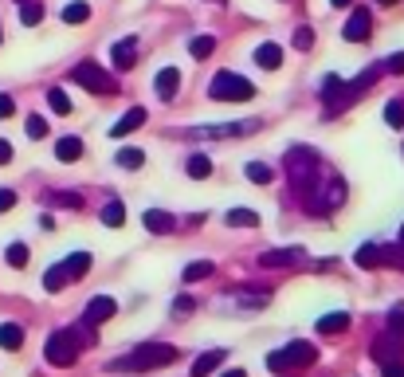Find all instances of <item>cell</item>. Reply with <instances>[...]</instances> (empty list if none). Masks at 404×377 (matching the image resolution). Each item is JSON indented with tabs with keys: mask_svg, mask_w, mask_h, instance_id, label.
I'll return each mask as SVG.
<instances>
[{
	"mask_svg": "<svg viewBox=\"0 0 404 377\" xmlns=\"http://www.w3.org/2000/svg\"><path fill=\"white\" fill-rule=\"evenodd\" d=\"M55 158H60L63 165H75V161L83 158V138H60L55 142Z\"/></svg>",
	"mask_w": 404,
	"mask_h": 377,
	"instance_id": "obj_16",
	"label": "cell"
},
{
	"mask_svg": "<svg viewBox=\"0 0 404 377\" xmlns=\"http://www.w3.org/2000/svg\"><path fill=\"white\" fill-rule=\"evenodd\" d=\"M256 63L263 71H279V67H283V48H279V43H259V48H256Z\"/></svg>",
	"mask_w": 404,
	"mask_h": 377,
	"instance_id": "obj_14",
	"label": "cell"
},
{
	"mask_svg": "<svg viewBox=\"0 0 404 377\" xmlns=\"http://www.w3.org/2000/svg\"><path fill=\"white\" fill-rule=\"evenodd\" d=\"M8 161H12V146L0 138V165H8Z\"/></svg>",
	"mask_w": 404,
	"mask_h": 377,
	"instance_id": "obj_45",
	"label": "cell"
},
{
	"mask_svg": "<svg viewBox=\"0 0 404 377\" xmlns=\"http://www.w3.org/2000/svg\"><path fill=\"white\" fill-rule=\"evenodd\" d=\"M177 362V346L169 342H149V346H138L130 357H118L110 369H161Z\"/></svg>",
	"mask_w": 404,
	"mask_h": 377,
	"instance_id": "obj_1",
	"label": "cell"
},
{
	"mask_svg": "<svg viewBox=\"0 0 404 377\" xmlns=\"http://www.w3.org/2000/svg\"><path fill=\"white\" fill-rule=\"evenodd\" d=\"M185 173L193 181H204L208 173H212V158H204V153H193V158L185 161Z\"/></svg>",
	"mask_w": 404,
	"mask_h": 377,
	"instance_id": "obj_22",
	"label": "cell"
},
{
	"mask_svg": "<svg viewBox=\"0 0 404 377\" xmlns=\"http://www.w3.org/2000/svg\"><path fill=\"white\" fill-rule=\"evenodd\" d=\"M377 4H396V0H377Z\"/></svg>",
	"mask_w": 404,
	"mask_h": 377,
	"instance_id": "obj_48",
	"label": "cell"
},
{
	"mask_svg": "<svg viewBox=\"0 0 404 377\" xmlns=\"http://www.w3.org/2000/svg\"><path fill=\"white\" fill-rule=\"evenodd\" d=\"M71 83L87 87L90 95H114V87H118V79H114V75H106L99 63H90V60L79 63V67H71Z\"/></svg>",
	"mask_w": 404,
	"mask_h": 377,
	"instance_id": "obj_6",
	"label": "cell"
},
{
	"mask_svg": "<svg viewBox=\"0 0 404 377\" xmlns=\"http://www.w3.org/2000/svg\"><path fill=\"white\" fill-rule=\"evenodd\" d=\"M12 114H16V102L8 95H0V118H12Z\"/></svg>",
	"mask_w": 404,
	"mask_h": 377,
	"instance_id": "obj_43",
	"label": "cell"
},
{
	"mask_svg": "<svg viewBox=\"0 0 404 377\" xmlns=\"http://www.w3.org/2000/svg\"><path fill=\"white\" fill-rule=\"evenodd\" d=\"M314 362H318V350L310 342H291V346L267 354V369H275V373H295V369H306Z\"/></svg>",
	"mask_w": 404,
	"mask_h": 377,
	"instance_id": "obj_2",
	"label": "cell"
},
{
	"mask_svg": "<svg viewBox=\"0 0 404 377\" xmlns=\"http://www.w3.org/2000/svg\"><path fill=\"white\" fill-rule=\"evenodd\" d=\"M12 205H16V193H12V188H0V212H8Z\"/></svg>",
	"mask_w": 404,
	"mask_h": 377,
	"instance_id": "obj_42",
	"label": "cell"
},
{
	"mask_svg": "<svg viewBox=\"0 0 404 377\" xmlns=\"http://www.w3.org/2000/svg\"><path fill=\"white\" fill-rule=\"evenodd\" d=\"M71 279H67V271H63V263H55V268H48V275H43V287L48 291H60V287H67Z\"/></svg>",
	"mask_w": 404,
	"mask_h": 377,
	"instance_id": "obj_29",
	"label": "cell"
},
{
	"mask_svg": "<svg viewBox=\"0 0 404 377\" xmlns=\"http://www.w3.org/2000/svg\"><path fill=\"white\" fill-rule=\"evenodd\" d=\"M43 357L60 369L75 366V362H79V338L71 334V330H55V334L48 338V346H43Z\"/></svg>",
	"mask_w": 404,
	"mask_h": 377,
	"instance_id": "obj_5",
	"label": "cell"
},
{
	"mask_svg": "<svg viewBox=\"0 0 404 377\" xmlns=\"http://www.w3.org/2000/svg\"><path fill=\"white\" fill-rule=\"evenodd\" d=\"M208 275H212V263H208V259H197V263L185 268V283H197V279H208Z\"/></svg>",
	"mask_w": 404,
	"mask_h": 377,
	"instance_id": "obj_30",
	"label": "cell"
},
{
	"mask_svg": "<svg viewBox=\"0 0 404 377\" xmlns=\"http://www.w3.org/2000/svg\"><path fill=\"white\" fill-rule=\"evenodd\" d=\"M20 20L28 24V28H36V24L43 20V4H36V0H24V4H20Z\"/></svg>",
	"mask_w": 404,
	"mask_h": 377,
	"instance_id": "obj_28",
	"label": "cell"
},
{
	"mask_svg": "<svg viewBox=\"0 0 404 377\" xmlns=\"http://www.w3.org/2000/svg\"><path fill=\"white\" fill-rule=\"evenodd\" d=\"M384 71H393V75H404V51H400V55H389V60H384Z\"/></svg>",
	"mask_w": 404,
	"mask_h": 377,
	"instance_id": "obj_40",
	"label": "cell"
},
{
	"mask_svg": "<svg viewBox=\"0 0 404 377\" xmlns=\"http://www.w3.org/2000/svg\"><path fill=\"white\" fill-rule=\"evenodd\" d=\"M193 307H197V303H193V299H188V295H181L177 303H173V315L181 318V315H188V310H193Z\"/></svg>",
	"mask_w": 404,
	"mask_h": 377,
	"instance_id": "obj_41",
	"label": "cell"
},
{
	"mask_svg": "<svg viewBox=\"0 0 404 377\" xmlns=\"http://www.w3.org/2000/svg\"><path fill=\"white\" fill-rule=\"evenodd\" d=\"M286 173L295 181V188H302L306 197L314 193V173H318V153L314 149H291L286 153Z\"/></svg>",
	"mask_w": 404,
	"mask_h": 377,
	"instance_id": "obj_4",
	"label": "cell"
},
{
	"mask_svg": "<svg viewBox=\"0 0 404 377\" xmlns=\"http://www.w3.org/2000/svg\"><path fill=\"white\" fill-rule=\"evenodd\" d=\"M118 315V303L110 295H99V299H90L87 303V310H83V322H90V327H102L106 318H114Z\"/></svg>",
	"mask_w": 404,
	"mask_h": 377,
	"instance_id": "obj_8",
	"label": "cell"
},
{
	"mask_svg": "<svg viewBox=\"0 0 404 377\" xmlns=\"http://www.w3.org/2000/svg\"><path fill=\"white\" fill-rule=\"evenodd\" d=\"M389 334H393L396 342L404 346V307H396L393 315H389Z\"/></svg>",
	"mask_w": 404,
	"mask_h": 377,
	"instance_id": "obj_36",
	"label": "cell"
},
{
	"mask_svg": "<svg viewBox=\"0 0 404 377\" xmlns=\"http://www.w3.org/2000/svg\"><path fill=\"white\" fill-rule=\"evenodd\" d=\"M48 107L55 110V114H71V99L63 95L60 87H51V90H48Z\"/></svg>",
	"mask_w": 404,
	"mask_h": 377,
	"instance_id": "obj_31",
	"label": "cell"
},
{
	"mask_svg": "<svg viewBox=\"0 0 404 377\" xmlns=\"http://www.w3.org/2000/svg\"><path fill=\"white\" fill-rule=\"evenodd\" d=\"M354 259H357V268H381V248L377 244H361Z\"/></svg>",
	"mask_w": 404,
	"mask_h": 377,
	"instance_id": "obj_25",
	"label": "cell"
},
{
	"mask_svg": "<svg viewBox=\"0 0 404 377\" xmlns=\"http://www.w3.org/2000/svg\"><path fill=\"white\" fill-rule=\"evenodd\" d=\"M20 346H24V327H16V322H0V350L16 354Z\"/></svg>",
	"mask_w": 404,
	"mask_h": 377,
	"instance_id": "obj_17",
	"label": "cell"
},
{
	"mask_svg": "<svg viewBox=\"0 0 404 377\" xmlns=\"http://www.w3.org/2000/svg\"><path fill=\"white\" fill-rule=\"evenodd\" d=\"M102 224H106V228H122V224H126V205H122V200H110L106 209H102Z\"/></svg>",
	"mask_w": 404,
	"mask_h": 377,
	"instance_id": "obj_23",
	"label": "cell"
},
{
	"mask_svg": "<svg viewBox=\"0 0 404 377\" xmlns=\"http://www.w3.org/2000/svg\"><path fill=\"white\" fill-rule=\"evenodd\" d=\"M60 16H63V24H87L90 20V4L87 0H71Z\"/></svg>",
	"mask_w": 404,
	"mask_h": 377,
	"instance_id": "obj_21",
	"label": "cell"
},
{
	"mask_svg": "<svg viewBox=\"0 0 404 377\" xmlns=\"http://www.w3.org/2000/svg\"><path fill=\"white\" fill-rule=\"evenodd\" d=\"M224 350H208V354H200L197 362H193V377H208V373H216L220 366H224Z\"/></svg>",
	"mask_w": 404,
	"mask_h": 377,
	"instance_id": "obj_13",
	"label": "cell"
},
{
	"mask_svg": "<svg viewBox=\"0 0 404 377\" xmlns=\"http://www.w3.org/2000/svg\"><path fill=\"white\" fill-rule=\"evenodd\" d=\"M295 48H298V51H310V48H314V32L306 28V24L295 32Z\"/></svg>",
	"mask_w": 404,
	"mask_h": 377,
	"instance_id": "obj_38",
	"label": "cell"
},
{
	"mask_svg": "<svg viewBox=\"0 0 404 377\" xmlns=\"http://www.w3.org/2000/svg\"><path fill=\"white\" fill-rule=\"evenodd\" d=\"M342 330H349V315H345V310H334V315L318 318V334H342Z\"/></svg>",
	"mask_w": 404,
	"mask_h": 377,
	"instance_id": "obj_19",
	"label": "cell"
},
{
	"mask_svg": "<svg viewBox=\"0 0 404 377\" xmlns=\"http://www.w3.org/2000/svg\"><path fill=\"white\" fill-rule=\"evenodd\" d=\"M208 95L220 102H247V99H256V87H251V79H244L236 71H220L212 79V87H208Z\"/></svg>",
	"mask_w": 404,
	"mask_h": 377,
	"instance_id": "obj_3",
	"label": "cell"
},
{
	"mask_svg": "<svg viewBox=\"0 0 404 377\" xmlns=\"http://www.w3.org/2000/svg\"><path fill=\"white\" fill-rule=\"evenodd\" d=\"M384 377H404V366L400 362H384Z\"/></svg>",
	"mask_w": 404,
	"mask_h": 377,
	"instance_id": "obj_44",
	"label": "cell"
},
{
	"mask_svg": "<svg viewBox=\"0 0 404 377\" xmlns=\"http://www.w3.org/2000/svg\"><path fill=\"white\" fill-rule=\"evenodd\" d=\"M153 87H158V95L169 102L173 95H177V87H181V71H177V67H165V71H158V83H153Z\"/></svg>",
	"mask_w": 404,
	"mask_h": 377,
	"instance_id": "obj_15",
	"label": "cell"
},
{
	"mask_svg": "<svg viewBox=\"0 0 404 377\" xmlns=\"http://www.w3.org/2000/svg\"><path fill=\"white\" fill-rule=\"evenodd\" d=\"M384 122H389L393 130H400V126H404V102H400V99H393L389 107H384Z\"/></svg>",
	"mask_w": 404,
	"mask_h": 377,
	"instance_id": "obj_34",
	"label": "cell"
},
{
	"mask_svg": "<svg viewBox=\"0 0 404 377\" xmlns=\"http://www.w3.org/2000/svg\"><path fill=\"white\" fill-rule=\"evenodd\" d=\"M141 122H146V110H141V107H130L126 114H122L114 126H110V138H126V134H134Z\"/></svg>",
	"mask_w": 404,
	"mask_h": 377,
	"instance_id": "obj_12",
	"label": "cell"
},
{
	"mask_svg": "<svg viewBox=\"0 0 404 377\" xmlns=\"http://www.w3.org/2000/svg\"><path fill=\"white\" fill-rule=\"evenodd\" d=\"M43 134H48V122H43L40 114H32L28 118V138H43Z\"/></svg>",
	"mask_w": 404,
	"mask_h": 377,
	"instance_id": "obj_39",
	"label": "cell"
},
{
	"mask_svg": "<svg viewBox=\"0 0 404 377\" xmlns=\"http://www.w3.org/2000/svg\"><path fill=\"white\" fill-rule=\"evenodd\" d=\"M247 181H256V185H271V181H275V169L263 165V161H247Z\"/></svg>",
	"mask_w": 404,
	"mask_h": 377,
	"instance_id": "obj_24",
	"label": "cell"
},
{
	"mask_svg": "<svg viewBox=\"0 0 404 377\" xmlns=\"http://www.w3.org/2000/svg\"><path fill=\"white\" fill-rule=\"evenodd\" d=\"M381 263H389V268H404V244H396V248H381Z\"/></svg>",
	"mask_w": 404,
	"mask_h": 377,
	"instance_id": "obj_37",
	"label": "cell"
},
{
	"mask_svg": "<svg viewBox=\"0 0 404 377\" xmlns=\"http://www.w3.org/2000/svg\"><path fill=\"white\" fill-rule=\"evenodd\" d=\"M220 377H247L244 369H228V373H220Z\"/></svg>",
	"mask_w": 404,
	"mask_h": 377,
	"instance_id": "obj_46",
	"label": "cell"
},
{
	"mask_svg": "<svg viewBox=\"0 0 404 377\" xmlns=\"http://www.w3.org/2000/svg\"><path fill=\"white\" fill-rule=\"evenodd\" d=\"M146 228L149 232H158V236H165V232H173L177 228V224H173V217H169V212H161V209H146Z\"/></svg>",
	"mask_w": 404,
	"mask_h": 377,
	"instance_id": "obj_18",
	"label": "cell"
},
{
	"mask_svg": "<svg viewBox=\"0 0 404 377\" xmlns=\"http://www.w3.org/2000/svg\"><path fill=\"white\" fill-rule=\"evenodd\" d=\"M141 161H146V153H141V149H118V165L122 169H141Z\"/></svg>",
	"mask_w": 404,
	"mask_h": 377,
	"instance_id": "obj_32",
	"label": "cell"
},
{
	"mask_svg": "<svg viewBox=\"0 0 404 377\" xmlns=\"http://www.w3.org/2000/svg\"><path fill=\"white\" fill-rule=\"evenodd\" d=\"M4 259H8V268H28V248H24V244H12V248L4 252Z\"/></svg>",
	"mask_w": 404,
	"mask_h": 377,
	"instance_id": "obj_35",
	"label": "cell"
},
{
	"mask_svg": "<svg viewBox=\"0 0 404 377\" xmlns=\"http://www.w3.org/2000/svg\"><path fill=\"white\" fill-rule=\"evenodd\" d=\"M212 51H216V40H212V36H197V40L188 43V55H193V60H208Z\"/></svg>",
	"mask_w": 404,
	"mask_h": 377,
	"instance_id": "obj_26",
	"label": "cell"
},
{
	"mask_svg": "<svg viewBox=\"0 0 404 377\" xmlns=\"http://www.w3.org/2000/svg\"><path fill=\"white\" fill-rule=\"evenodd\" d=\"M259 122H224V126H204V130H188L193 138H239V134H256Z\"/></svg>",
	"mask_w": 404,
	"mask_h": 377,
	"instance_id": "obj_7",
	"label": "cell"
},
{
	"mask_svg": "<svg viewBox=\"0 0 404 377\" xmlns=\"http://www.w3.org/2000/svg\"><path fill=\"white\" fill-rule=\"evenodd\" d=\"M51 205H55V209H83V197L79 193H51Z\"/></svg>",
	"mask_w": 404,
	"mask_h": 377,
	"instance_id": "obj_33",
	"label": "cell"
},
{
	"mask_svg": "<svg viewBox=\"0 0 404 377\" xmlns=\"http://www.w3.org/2000/svg\"><path fill=\"white\" fill-rule=\"evenodd\" d=\"M63 271H67V279H83L90 271V252H75L71 259H63Z\"/></svg>",
	"mask_w": 404,
	"mask_h": 377,
	"instance_id": "obj_20",
	"label": "cell"
},
{
	"mask_svg": "<svg viewBox=\"0 0 404 377\" xmlns=\"http://www.w3.org/2000/svg\"><path fill=\"white\" fill-rule=\"evenodd\" d=\"M369 32H373V16H369V8H357L349 20H345V28H342V36L349 43H361V40H369Z\"/></svg>",
	"mask_w": 404,
	"mask_h": 377,
	"instance_id": "obj_9",
	"label": "cell"
},
{
	"mask_svg": "<svg viewBox=\"0 0 404 377\" xmlns=\"http://www.w3.org/2000/svg\"><path fill=\"white\" fill-rule=\"evenodd\" d=\"M20 4H24V0H20Z\"/></svg>",
	"mask_w": 404,
	"mask_h": 377,
	"instance_id": "obj_50",
	"label": "cell"
},
{
	"mask_svg": "<svg viewBox=\"0 0 404 377\" xmlns=\"http://www.w3.org/2000/svg\"><path fill=\"white\" fill-rule=\"evenodd\" d=\"M110 60L118 63L122 71H130L134 63H138V40L134 36H126V40H118L114 48H110Z\"/></svg>",
	"mask_w": 404,
	"mask_h": 377,
	"instance_id": "obj_11",
	"label": "cell"
},
{
	"mask_svg": "<svg viewBox=\"0 0 404 377\" xmlns=\"http://www.w3.org/2000/svg\"><path fill=\"white\" fill-rule=\"evenodd\" d=\"M259 263L263 268H298V263H306V252L302 248H271V252H263L259 256Z\"/></svg>",
	"mask_w": 404,
	"mask_h": 377,
	"instance_id": "obj_10",
	"label": "cell"
},
{
	"mask_svg": "<svg viewBox=\"0 0 404 377\" xmlns=\"http://www.w3.org/2000/svg\"><path fill=\"white\" fill-rule=\"evenodd\" d=\"M330 4H334V8H345V4H354V0H330Z\"/></svg>",
	"mask_w": 404,
	"mask_h": 377,
	"instance_id": "obj_47",
	"label": "cell"
},
{
	"mask_svg": "<svg viewBox=\"0 0 404 377\" xmlns=\"http://www.w3.org/2000/svg\"><path fill=\"white\" fill-rule=\"evenodd\" d=\"M228 224H236V228H256L259 217L251 209H232V212H228Z\"/></svg>",
	"mask_w": 404,
	"mask_h": 377,
	"instance_id": "obj_27",
	"label": "cell"
},
{
	"mask_svg": "<svg viewBox=\"0 0 404 377\" xmlns=\"http://www.w3.org/2000/svg\"><path fill=\"white\" fill-rule=\"evenodd\" d=\"M400 244H404V228H400Z\"/></svg>",
	"mask_w": 404,
	"mask_h": 377,
	"instance_id": "obj_49",
	"label": "cell"
}]
</instances>
